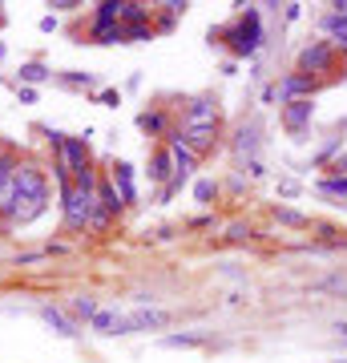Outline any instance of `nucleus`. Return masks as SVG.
Instances as JSON below:
<instances>
[{"label": "nucleus", "instance_id": "obj_6", "mask_svg": "<svg viewBox=\"0 0 347 363\" xmlns=\"http://www.w3.org/2000/svg\"><path fill=\"white\" fill-rule=\"evenodd\" d=\"M327 65H331V45H323V41H315V45H307V48L299 53L303 77H311V73H323Z\"/></svg>", "mask_w": 347, "mask_h": 363}, {"label": "nucleus", "instance_id": "obj_27", "mask_svg": "<svg viewBox=\"0 0 347 363\" xmlns=\"http://www.w3.org/2000/svg\"><path fill=\"white\" fill-rule=\"evenodd\" d=\"M331 8H335V12H339V17H347V0H335V4H331Z\"/></svg>", "mask_w": 347, "mask_h": 363}, {"label": "nucleus", "instance_id": "obj_2", "mask_svg": "<svg viewBox=\"0 0 347 363\" xmlns=\"http://www.w3.org/2000/svg\"><path fill=\"white\" fill-rule=\"evenodd\" d=\"M57 149V174H61V186H69L73 178H81L89 169V149L81 138H53Z\"/></svg>", "mask_w": 347, "mask_h": 363}, {"label": "nucleus", "instance_id": "obj_18", "mask_svg": "<svg viewBox=\"0 0 347 363\" xmlns=\"http://www.w3.org/2000/svg\"><path fill=\"white\" fill-rule=\"evenodd\" d=\"M202 335H166V347H198Z\"/></svg>", "mask_w": 347, "mask_h": 363}, {"label": "nucleus", "instance_id": "obj_8", "mask_svg": "<svg viewBox=\"0 0 347 363\" xmlns=\"http://www.w3.org/2000/svg\"><path fill=\"white\" fill-rule=\"evenodd\" d=\"M198 125H218V109H214L210 101H194V105L186 109V125L182 129H198Z\"/></svg>", "mask_w": 347, "mask_h": 363}, {"label": "nucleus", "instance_id": "obj_26", "mask_svg": "<svg viewBox=\"0 0 347 363\" xmlns=\"http://www.w3.org/2000/svg\"><path fill=\"white\" fill-rule=\"evenodd\" d=\"M17 166V162H12V158H8V153H0V182H4V174H8V169Z\"/></svg>", "mask_w": 347, "mask_h": 363}, {"label": "nucleus", "instance_id": "obj_14", "mask_svg": "<svg viewBox=\"0 0 347 363\" xmlns=\"http://www.w3.org/2000/svg\"><path fill=\"white\" fill-rule=\"evenodd\" d=\"M170 169H174V158H170V149H166V153H158V158H154L150 178H154V182H166V178H170Z\"/></svg>", "mask_w": 347, "mask_h": 363}, {"label": "nucleus", "instance_id": "obj_1", "mask_svg": "<svg viewBox=\"0 0 347 363\" xmlns=\"http://www.w3.org/2000/svg\"><path fill=\"white\" fill-rule=\"evenodd\" d=\"M61 198H65V222L69 226H93V218L101 214L97 206V186H81V182H69L61 186Z\"/></svg>", "mask_w": 347, "mask_h": 363}, {"label": "nucleus", "instance_id": "obj_16", "mask_svg": "<svg viewBox=\"0 0 347 363\" xmlns=\"http://www.w3.org/2000/svg\"><path fill=\"white\" fill-rule=\"evenodd\" d=\"M121 21H145V8L141 4H117V24Z\"/></svg>", "mask_w": 347, "mask_h": 363}, {"label": "nucleus", "instance_id": "obj_17", "mask_svg": "<svg viewBox=\"0 0 347 363\" xmlns=\"http://www.w3.org/2000/svg\"><path fill=\"white\" fill-rule=\"evenodd\" d=\"M73 315H77V319H93V315H97V303H93V299H77V303H73Z\"/></svg>", "mask_w": 347, "mask_h": 363}, {"label": "nucleus", "instance_id": "obj_23", "mask_svg": "<svg viewBox=\"0 0 347 363\" xmlns=\"http://www.w3.org/2000/svg\"><path fill=\"white\" fill-rule=\"evenodd\" d=\"M255 129H238V149H255Z\"/></svg>", "mask_w": 347, "mask_h": 363}, {"label": "nucleus", "instance_id": "obj_4", "mask_svg": "<svg viewBox=\"0 0 347 363\" xmlns=\"http://www.w3.org/2000/svg\"><path fill=\"white\" fill-rule=\"evenodd\" d=\"M170 323V311H158V307H141V311L121 315V335H134V331H162Z\"/></svg>", "mask_w": 347, "mask_h": 363}, {"label": "nucleus", "instance_id": "obj_19", "mask_svg": "<svg viewBox=\"0 0 347 363\" xmlns=\"http://www.w3.org/2000/svg\"><path fill=\"white\" fill-rule=\"evenodd\" d=\"M117 182H121V202L134 198V186H130V166H117Z\"/></svg>", "mask_w": 347, "mask_h": 363}, {"label": "nucleus", "instance_id": "obj_13", "mask_svg": "<svg viewBox=\"0 0 347 363\" xmlns=\"http://www.w3.org/2000/svg\"><path fill=\"white\" fill-rule=\"evenodd\" d=\"M93 37H97V41H105V45H109V41H125V28H121V24H93Z\"/></svg>", "mask_w": 347, "mask_h": 363}, {"label": "nucleus", "instance_id": "obj_11", "mask_svg": "<svg viewBox=\"0 0 347 363\" xmlns=\"http://www.w3.org/2000/svg\"><path fill=\"white\" fill-rule=\"evenodd\" d=\"M41 319H45L48 327H57V335H77V327H73V323L57 311V307H41Z\"/></svg>", "mask_w": 347, "mask_h": 363}, {"label": "nucleus", "instance_id": "obj_3", "mask_svg": "<svg viewBox=\"0 0 347 363\" xmlns=\"http://www.w3.org/2000/svg\"><path fill=\"white\" fill-rule=\"evenodd\" d=\"M226 41H231L234 53H242V57H251L258 48V41H263V32H258V12L255 8H247L238 21H234V28L226 32Z\"/></svg>", "mask_w": 347, "mask_h": 363}, {"label": "nucleus", "instance_id": "obj_24", "mask_svg": "<svg viewBox=\"0 0 347 363\" xmlns=\"http://www.w3.org/2000/svg\"><path fill=\"white\" fill-rule=\"evenodd\" d=\"M162 125H166V121L158 118V113H145V118H141V129H150V133H158Z\"/></svg>", "mask_w": 347, "mask_h": 363}, {"label": "nucleus", "instance_id": "obj_9", "mask_svg": "<svg viewBox=\"0 0 347 363\" xmlns=\"http://www.w3.org/2000/svg\"><path fill=\"white\" fill-rule=\"evenodd\" d=\"M89 327L97 335H121V315L109 311V307H97V315L89 319Z\"/></svg>", "mask_w": 347, "mask_h": 363}, {"label": "nucleus", "instance_id": "obj_15", "mask_svg": "<svg viewBox=\"0 0 347 363\" xmlns=\"http://www.w3.org/2000/svg\"><path fill=\"white\" fill-rule=\"evenodd\" d=\"M323 28L327 32H335V41H347V17H339V12H327Z\"/></svg>", "mask_w": 347, "mask_h": 363}, {"label": "nucleus", "instance_id": "obj_22", "mask_svg": "<svg viewBox=\"0 0 347 363\" xmlns=\"http://www.w3.org/2000/svg\"><path fill=\"white\" fill-rule=\"evenodd\" d=\"M323 190H327V194H347V178H327Z\"/></svg>", "mask_w": 347, "mask_h": 363}, {"label": "nucleus", "instance_id": "obj_7", "mask_svg": "<svg viewBox=\"0 0 347 363\" xmlns=\"http://www.w3.org/2000/svg\"><path fill=\"white\" fill-rule=\"evenodd\" d=\"M311 121V101L299 97V101H287V109H283V125L291 129V133H303V125Z\"/></svg>", "mask_w": 347, "mask_h": 363}, {"label": "nucleus", "instance_id": "obj_21", "mask_svg": "<svg viewBox=\"0 0 347 363\" xmlns=\"http://www.w3.org/2000/svg\"><path fill=\"white\" fill-rule=\"evenodd\" d=\"M21 77H24V81H45V77H48V69H41V65H24V69H21Z\"/></svg>", "mask_w": 347, "mask_h": 363}, {"label": "nucleus", "instance_id": "obj_10", "mask_svg": "<svg viewBox=\"0 0 347 363\" xmlns=\"http://www.w3.org/2000/svg\"><path fill=\"white\" fill-rule=\"evenodd\" d=\"M299 93H311V77H303V73L299 77H287V81L275 89L278 101H299Z\"/></svg>", "mask_w": 347, "mask_h": 363}, {"label": "nucleus", "instance_id": "obj_20", "mask_svg": "<svg viewBox=\"0 0 347 363\" xmlns=\"http://www.w3.org/2000/svg\"><path fill=\"white\" fill-rule=\"evenodd\" d=\"M278 222H287V226H307V218L299 210H278Z\"/></svg>", "mask_w": 347, "mask_h": 363}, {"label": "nucleus", "instance_id": "obj_5", "mask_svg": "<svg viewBox=\"0 0 347 363\" xmlns=\"http://www.w3.org/2000/svg\"><path fill=\"white\" fill-rule=\"evenodd\" d=\"M12 178H17V198H41V202H45V178H41V169L17 166Z\"/></svg>", "mask_w": 347, "mask_h": 363}, {"label": "nucleus", "instance_id": "obj_12", "mask_svg": "<svg viewBox=\"0 0 347 363\" xmlns=\"http://www.w3.org/2000/svg\"><path fill=\"white\" fill-rule=\"evenodd\" d=\"M17 169V166H12ZM12 169L4 174V182H0V214H8L12 210V202H17V178H12Z\"/></svg>", "mask_w": 347, "mask_h": 363}, {"label": "nucleus", "instance_id": "obj_25", "mask_svg": "<svg viewBox=\"0 0 347 363\" xmlns=\"http://www.w3.org/2000/svg\"><path fill=\"white\" fill-rule=\"evenodd\" d=\"M194 198H198V202H210V198H214V182H198Z\"/></svg>", "mask_w": 347, "mask_h": 363}]
</instances>
